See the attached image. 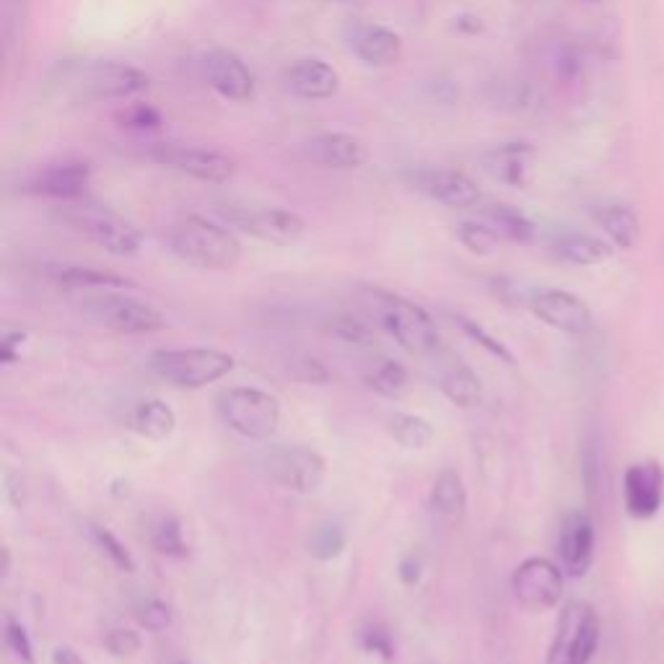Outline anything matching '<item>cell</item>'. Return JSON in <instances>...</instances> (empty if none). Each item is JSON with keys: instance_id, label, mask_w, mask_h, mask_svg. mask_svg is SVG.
Masks as SVG:
<instances>
[{"instance_id": "cell-24", "label": "cell", "mask_w": 664, "mask_h": 664, "mask_svg": "<svg viewBox=\"0 0 664 664\" xmlns=\"http://www.w3.org/2000/svg\"><path fill=\"white\" fill-rule=\"evenodd\" d=\"M594 221L605 231L607 237L613 239L615 247L620 249H633L641 239V224L639 216L628 208V205L620 203H607L597 205L592 211Z\"/></svg>"}, {"instance_id": "cell-16", "label": "cell", "mask_w": 664, "mask_h": 664, "mask_svg": "<svg viewBox=\"0 0 664 664\" xmlns=\"http://www.w3.org/2000/svg\"><path fill=\"white\" fill-rule=\"evenodd\" d=\"M623 498L633 519L657 517L664 504V467L654 460L628 467L623 475Z\"/></svg>"}, {"instance_id": "cell-18", "label": "cell", "mask_w": 664, "mask_h": 664, "mask_svg": "<svg viewBox=\"0 0 664 664\" xmlns=\"http://www.w3.org/2000/svg\"><path fill=\"white\" fill-rule=\"evenodd\" d=\"M307 154L314 164L325 169H338V172H353L369 161V148L353 133L343 130H327V133L314 135L307 141Z\"/></svg>"}, {"instance_id": "cell-19", "label": "cell", "mask_w": 664, "mask_h": 664, "mask_svg": "<svg viewBox=\"0 0 664 664\" xmlns=\"http://www.w3.org/2000/svg\"><path fill=\"white\" fill-rule=\"evenodd\" d=\"M283 83L304 102H327L340 91L338 71L322 58H301L291 63L283 73Z\"/></svg>"}, {"instance_id": "cell-11", "label": "cell", "mask_w": 664, "mask_h": 664, "mask_svg": "<svg viewBox=\"0 0 664 664\" xmlns=\"http://www.w3.org/2000/svg\"><path fill=\"white\" fill-rule=\"evenodd\" d=\"M563 584V571L548 558H527L511 576V592L530 613L553 610L563 597Z\"/></svg>"}, {"instance_id": "cell-42", "label": "cell", "mask_w": 664, "mask_h": 664, "mask_svg": "<svg viewBox=\"0 0 664 664\" xmlns=\"http://www.w3.org/2000/svg\"><path fill=\"white\" fill-rule=\"evenodd\" d=\"M24 340L26 332L21 330L8 332L6 338H3V343H0V361H3V364H16L21 358V345H24Z\"/></svg>"}, {"instance_id": "cell-5", "label": "cell", "mask_w": 664, "mask_h": 664, "mask_svg": "<svg viewBox=\"0 0 664 664\" xmlns=\"http://www.w3.org/2000/svg\"><path fill=\"white\" fill-rule=\"evenodd\" d=\"M148 369L174 387L200 390L205 384L224 379L234 369V358L216 348H177V351L151 353Z\"/></svg>"}, {"instance_id": "cell-26", "label": "cell", "mask_w": 664, "mask_h": 664, "mask_svg": "<svg viewBox=\"0 0 664 664\" xmlns=\"http://www.w3.org/2000/svg\"><path fill=\"white\" fill-rule=\"evenodd\" d=\"M130 428L151 441H161L174 434L177 428V415L164 400H143L135 405L130 415Z\"/></svg>"}, {"instance_id": "cell-22", "label": "cell", "mask_w": 664, "mask_h": 664, "mask_svg": "<svg viewBox=\"0 0 664 664\" xmlns=\"http://www.w3.org/2000/svg\"><path fill=\"white\" fill-rule=\"evenodd\" d=\"M532 161H535V148L524 141L501 143L483 156L486 172L509 187H524L530 182Z\"/></svg>"}, {"instance_id": "cell-17", "label": "cell", "mask_w": 664, "mask_h": 664, "mask_svg": "<svg viewBox=\"0 0 664 664\" xmlns=\"http://www.w3.org/2000/svg\"><path fill=\"white\" fill-rule=\"evenodd\" d=\"M532 312L540 322L548 327H556L561 332H571V335H581L589 332L594 325L592 309L579 299V296L561 291V288H548L540 294L532 296L530 301Z\"/></svg>"}, {"instance_id": "cell-4", "label": "cell", "mask_w": 664, "mask_h": 664, "mask_svg": "<svg viewBox=\"0 0 664 664\" xmlns=\"http://www.w3.org/2000/svg\"><path fill=\"white\" fill-rule=\"evenodd\" d=\"M60 216L65 224L81 231L83 237H89L96 247H102L109 255L130 257L141 249V231L104 205L89 203L86 198L73 200V203H63Z\"/></svg>"}, {"instance_id": "cell-20", "label": "cell", "mask_w": 664, "mask_h": 664, "mask_svg": "<svg viewBox=\"0 0 664 664\" xmlns=\"http://www.w3.org/2000/svg\"><path fill=\"white\" fill-rule=\"evenodd\" d=\"M558 556L566 574L581 579L594 558V524L584 511H571L558 532Z\"/></svg>"}, {"instance_id": "cell-48", "label": "cell", "mask_w": 664, "mask_h": 664, "mask_svg": "<svg viewBox=\"0 0 664 664\" xmlns=\"http://www.w3.org/2000/svg\"><path fill=\"white\" fill-rule=\"evenodd\" d=\"M589 3H594V0H589Z\"/></svg>"}, {"instance_id": "cell-1", "label": "cell", "mask_w": 664, "mask_h": 664, "mask_svg": "<svg viewBox=\"0 0 664 664\" xmlns=\"http://www.w3.org/2000/svg\"><path fill=\"white\" fill-rule=\"evenodd\" d=\"M68 99L78 104L130 99L148 91L151 78L141 68L120 60H96V63L68 65L55 81Z\"/></svg>"}, {"instance_id": "cell-35", "label": "cell", "mask_w": 664, "mask_h": 664, "mask_svg": "<svg viewBox=\"0 0 664 664\" xmlns=\"http://www.w3.org/2000/svg\"><path fill=\"white\" fill-rule=\"evenodd\" d=\"M91 535H94L96 545L104 550V556L109 558V561L115 563L117 569L125 571V574H133L135 571V561L133 556L128 553V548L117 540L115 535L109 530H104V527H91Z\"/></svg>"}, {"instance_id": "cell-12", "label": "cell", "mask_w": 664, "mask_h": 664, "mask_svg": "<svg viewBox=\"0 0 664 664\" xmlns=\"http://www.w3.org/2000/svg\"><path fill=\"white\" fill-rule=\"evenodd\" d=\"M151 156L174 172L187 174L198 182H208V185H226L237 174V161L216 148L156 146Z\"/></svg>"}, {"instance_id": "cell-32", "label": "cell", "mask_w": 664, "mask_h": 664, "mask_svg": "<svg viewBox=\"0 0 664 664\" xmlns=\"http://www.w3.org/2000/svg\"><path fill=\"white\" fill-rule=\"evenodd\" d=\"M457 239L467 252L478 257H488L498 247V231L491 224H478V221H462L457 226Z\"/></svg>"}, {"instance_id": "cell-41", "label": "cell", "mask_w": 664, "mask_h": 664, "mask_svg": "<svg viewBox=\"0 0 664 664\" xmlns=\"http://www.w3.org/2000/svg\"><path fill=\"white\" fill-rule=\"evenodd\" d=\"M332 332H335L338 338L348 340V343H358V345L369 343V330H366V325H361V322L356 320H348V317L335 322Z\"/></svg>"}, {"instance_id": "cell-21", "label": "cell", "mask_w": 664, "mask_h": 664, "mask_svg": "<svg viewBox=\"0 0 664 664\" xmlns=\"http://www.w3.org/2000/svg\"><path fill=\"white\" fill-rule=\"evenodd\" d=\"M348 47L371 68H390L403 58V37L379 24H353L348 29Z\"/></svg>"}, {"instance_id": "cell-46", "label": "cell", "mask_w": 664, "mask_h": 664, "mask_svg": "<svg viewBox=\"0 0 664 664\" xmlns=\"http://www.w3.org/2000/svg\"><path fill=\"white\" fill-rule=\"evenodd\" d=\"M52 662L55 664H81V659H78V654L73 652V649H68V646H58L55 654H52Z\"/></svg>"}, {"instance_id": "cell-44", "label": "cell", "mask_w": 664, "mask_h": 664, "mask_svg": "<svg viewBox=\"0 0 664 664\" xmlns=\"http://www.w3.org/2000/svg\"><path fill=\"white\" fill-rule=\"evenodd\" d=\"M421 571H423V563H421V558L415 556V553L405 556L403 563H400V579H403V584H408V587L418 584V579H421Z\"/></svg>"}, {"instance_id": "cell-39", "label": "cell", "mask_w": 664, "mask_h": 664, "mask_svg": "<svg viewBox=\"0 0 664 664\" xmlns=\"http://www.w3.org/2000/svg\"><path fill=\"white\" fill-rule=\"evenodd\" d=\"M6 646L11 649V654H16L19 659H24L26 664L34 662L32 641H29V636H26L24 628H21L13 618L6 620Z\"/></svg>"}, {"instance_id": "cell-34", "label": "cell", "mask_w": 664, "mask_h": 664, "mask_svg": "<svg viewBox=\"0 0 664 664\" xmlns=\"http://www.w3.org/2000/svg\"><path fill=\"white\" fill-rule=\"evenodd\" d=\"M369 387L384 397H400L408 390V371L397 361H384L369 374Z\"/></svg>"}, {"instance_id": "cell-43", "label": "cell", "mask_w": 664, "mask_h": 664, "mask_svg": "<svg viewBox=\"0 0 664 664\" xmlns=\"http://www.w3.org/2000/svg\"><path fill=\"white\" fill-rule=\"evenodd\" d=\"M361 644H364L366 652L382 654L384 659H392L390 636H387V633H382V631H377V628H374V631H366L364 641H361Z\"/></svg>"}, {"instance_id": "cell-10", "label": "cell", "mask_w": 664, "mask_h": 664, "mask_svg": "<svg viewBox=\"0 0 664 664\" xmlns=\"http://www.w3.org/2000/svg\"><path fill=\"white\" fill-rule=\"evenodd\" d=\"M89 314L99 325L109 330L122 332V335H146V332L164 330L166 320L148 307L143 301L130 299V296H117L112 291H96V296H89Z\"/></svg>"}, {"instance_id": "cell-25", "label": "cell", "mask_w": 664, "mask_h": 664, "mask_svg": "<svg viewBox=\"0 0 664 664\" xmlns=\"http://www.w3.org/2000/svg\"><path fill=\"white\" fill-rule=\"evenodd\" d=\"M553 255L561 262L569 265H602L613 257V244H607L605 239L589 237V234H566V237L553 242Z\"/></svg>"}, {"instance_id": "cell-37", "label": "cell", "mask_w": 664, "mask_h": 664, "mask_svg": "<svg viewBox=\"0 0 664 664\" xmlns=\"http://www.w3.org/2000/svg\"><path fill=\"white\" fill-rule=\"evenodd\" d=\"M120 122L133 130H156L161 125V115L151 104H133L122 112Z\"/></svg>"}, {"instance_id": "cell-38", "label": "cell", "mask_w": 664, "mask_h": 664, "mask_svg": "<svg viewBox=\"0 0 664 664\" xmlns=\"http://www.w3.org/2000/svg\"><path fill=\"white\" fill-rule=\"evenodd\" d=\"M138 623H141L146 631H164V628H169V623H172V610L161 600H148L146 605H141V610H138Z\"/></svg>"}, {"instance_id": "cell-30", "label": "cell", "mask_w": 664, "mask_h": 664, "mask_svg": "<svg viewBox=\"0 0 664 664\" xmlns=\"http://www.w3.org/2000/svg\"><path fill=\"white\" fill-rule=\"evenodd\" d=\"M392 436H395L405 449H426L434 441V426L421 418V415L400 413L392 418Z\"/></svg>"}, {"instance_id": "cell-9", "label": "cell", "mask_w": 664, "mask_h": 664, "mask_svg": "<svg viewBox=\"0 0 664 664\" xmlns=\"http://www.w3.org/2000/svg\"><path fill=\"white\" fill-rule=\"evenodd\" d=\"M405 177L426 198L452 211H470L483 203V192L475 179L452 166H415Z\"/></svg>"}, {"instance_id": "cell-6", "label": "cell", "mask_w": 664, "mask_h": 664, "mask_svg": "<svg viewBox=\"0 0 664 664\" xmlns=\"http://www.w3.org/2000/svg\"><path fill=\"white\" fill-rule=\"evenodd\" d=\"M218 413L231 431L252 441H265L281 423V403L255 387H231L218 395Z\"/></svg>"}, {"instance_id": "cell-14", "label": "cell", "mask_w": 664, "mask_h": 664, "mask_svg": "<svg viewBox=\"0 0 664 664\" xmlns=\"http://www.w3.org/2000/svg\"><path fill=\"white\" fill-rule=\"evenodd\" d=\"M91 185V166L83 159H58L45 164L32 174L24 190L39 195V198L60 200V203H73V200L86 198V190Z\"/></svg>"}, {"instance_id": "cell-45", "label": "cell", "mask_w": 664, "mask_h": 664, "mask_svg": "<svg viewBox=\"0 0 664 664\" xmlns=\"http://www.w3.org/2000/svg\"><path fill=\"white\" fill-rule=\"evenodd\" d=\"M299 366H301V369H304V371H299V377L304 379V382H312V384L327 382V371L322 369L320 361H314V358H307V361H304V364H299Z\"/></svg>"}, {"instance_id": "cell-31", "label": "cell", "mask_w": 664, "mask_h": 664, "mask_svg": "<svg viewBox=\"0 0 664 664\" xmlns=\"http://www.w3.org/2000/svg\"><path fill=\"white\" fill-rule=\"evenodd\" d=\"M307 545L309 553H312L317 561H332V558H338L345 550V532L332 522L317 524L312 535H309Z\"/></svg>"}, {"instance_id": "cell-13", "label": "cell", "mask_w": 664, "mask_h": 664, "mask_svg": "<svg viewBox=\"0 0 664 664\" xmlns=\"http://www.w3.org/2000/svg\"><path fill=\"white\" fill-rule=\"evenodd\" d=\"M200 65H203V76L205 81H208V86H211L221 99L237 104H247L255 99V76H252L247 63H244L234 50L211 47L208 52H203Z\"/></svg>"}, {"instance_id": "cell-36", "label": "cell", "mask_w": 664, "mask_h": 664, "mask_svg": "<svg viewBox=\"0 0 664 664\" xmlns=\"http://www.w3.org/2000/svg\"><path fill=\"white\" fill-rule=\"evenodd\" d=\"M104 646L109 649V654L115 657H135L141 652V636L130 628H115V631L107 633Z\"/></svg>"}, {"instance_id": "cell-40", "label": "cell", "mask_w": 664, "mask_h": 664, "mask_svg": "<svg viewBox=\"0 0 664 664\" xmlns=\"http://www.w3.org/2000/svg\"><path fill=\"white\" fill-rule=\"evenodd\" d=\"M460 325H462V330H465L467 335H470V338L478 340V343L483 345V348H488V351H491L493 356L501 358V361H506V364H509V366H514V356H511V353L506 351L504 345L498 343V340H493L491 335H486V330H480L478 325H473V322H467V320H460Z\"/></svg>"}, {"instance_id": "cell-3", "label": "cell", "mask_w": 664, "mask_h": 664, "mask_svg": "<svg viewBox=\"0 0 664 664\" xmlns=\"http://www.w3.org/2000/svg\"><path fill=\"white\" fill-rule=\"evenodd\" d=\"M366 307L371 317L390 332L397 343L403 345L408 353L415 356H431L439 348V332H436L431 314L415 301L403 299V296L387 294L379 288H366Z\"/></svg>"}, {"instance_id": "cell-27", "label": "cell", "mask_w": 664, "mask_h": 664, "mask_svg": "<svg viewBox=\"0 0 664 664\" xmlns=\"http://www.w3.org/2000/svg\"><path fill=\"white\" fill-rule=\"evenodd\" d=\"M488 224L498 231V237L509 239L517 244H532L535 242V224L530 218L524 216L519 208L509 203H491L486 208Z\"/></svg>"}, {"instance_id": "cell-2", "label": "cell", "mask_w": 664, "mask_h": 664, "mask_svg": "<svg viewBox=\"0 0 664 664\" xmlns=\"http://www.w3.org/2000/svg\"><path fill=\"white\" fill-rule=\"evenodd\" d=\"M169 247L182 262L200 270H231L242 257V242L224 224L205 216H185L169 234Z\"/></svg>"}, {"instance_id": "cell-15", "label": "cell", "mask_w": 664, "mask_h": 664, "mask_svg": "<svg viewBox=\"0 0 664 664\" xmlns=\"http://www.w3.org/2000/svg\"><path fill=\"white\" fill-rule=\"evenodd\" d=\"M231 221L257 242L275 244V247H291L307 234V221L288 208H252V211L234 213Z\"/></svg>"}, {"instance_id": "cell-29", "label": "cell", "mask_w": 664, "mask_h": 664, "mask_svg": "<svg viewBox=\"0 0 664 664\" xmlns=\"http://www.w3.org/2000/svg\"><path fill=\"white\" fill-rule=\"evenodd\" d=\"M431 504L439 514L449 519H457L467 509V491L462 483V475L457 470H441L439 478L431 488Z\"/></svg>"}, {"instance_id": "cell-33", "label": "cell", "mask_w": 664, "mask_h": 664, "mask_svg": "<svg viewBox=\"0 0 664 664\" xmlns=\"http://www.w3.org/2000/svg\"><path fill=\"white\" fill-rule=\"evenodd\" d=\"M151 545L159 550L161 556L185 558L187 545H185V537H182V524H179V519L161 517L159 522H156L154 532H151Z\"/></svg>"}, {"instance_id": "cell-23", "label": "cell", "mask_w": 664, "mask_h": 664, "mask_svg": "<svg viewBox=\"0 0 664 664\" xmlns=\"http://www.w3.org/2000/svg\"><path fill=\"white\" fill-rule=\"evenodd\" d=\"M436 387L441 390V395L447 397L449 403H454L457 408H475L480 405V379L475 377V371L467 364H462L460 358L447 356L436 361Z\"/></svg>"}, {"instance_id": "cell-7", "label": "cell", "mask_w": 664, "mask_h": 664, "mask_svg": "<svg viewBox=\"0 0 664 664\" xmlns=\"http://www.w3.org/2000/svg\"><path fill=\"white\" fill-rule=\"evenodd\" d=\"M600 646V618L587 602H569L561 610L556 636L545 664H589Z\"/></svg>"}, {"instance_id": "cell-28", "label": "cell", "mask_w": 664, "mask_h": 664, "mask_svg": "<svg viewBox=\"0 0 664 664\" xmlns=\"http://www.w3.org/2000/svg\"><path fill=\"white\" fill-rule=\"evenodd\" d=\"M58 283L76 291H122V288H133V281L122 278L115 273H104V270L81 268V265H68V268L55 270Z\"/></svg>"}, {"instance_id": "cell-8", "label": "cell", "mask_w": 664, "mask_h": 664, "mask_svg": "<svg viewBox=\"0 0 664 664\" xmlns=\"http://www.w3.org/2000/svg\"><path fill=\"white\" fill-rule=\"evenodd\" d=\"M260 470L296 493H314L325 483V460L307 447H273L260 457Z\"/></svg>"}, {"instance_id": "cell-47", "label": "cell", "mask_w": 664, "mask_h": 664, "mask_svg": "<svg viewBox=\"0 0 664 664\" xmlns=\"http://www.w3.org/2000/svg\"><path fill=\"white\" fill-rule=\"evenodd\" d=\"M174 664H190V662H174Z\"/></svg>"}]
</instances>
